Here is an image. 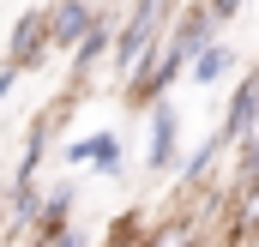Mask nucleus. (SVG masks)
I'll list each match as a JSON object with an SVG mask.
<instances>
[{
  "instance_id": "obj_4",
  "label": "nucleus",
  "mask_w": 259,
  "mask_h": 247,
  "mask_svg": "<svg viewBox=\"0 0 259 247\" xmlns=\"http://www.w3.org/2000/svg\"><path fill=\"white\" fill-rule=\"evenodd\" d=\"M61 163H66V169H97L103 181H121V169H127V145H121L115 127H97V133L66 139V145H61Z\"/></svg>"
},
{
  "instance_id": "obj_1",
  "label": "nucleus",
  "mask_w": 259,
  "mask_h": 247,
  "mask_svg": "<svg viewBox=\"0 0 259 247\" xmlns=\"http://www.w3.org/2000/svg\"><path fill=\"white\" fill-rule=\"evenodd\" d=\"M175 12H181V0H133L127 12H121V24H115V55H109V72H115V78H127L133 66L145 61V49H157V43L169 36Z\"/></svg>"
},
{
  "instance_id": "obj_9",
  "label": "nucleus",
  "mask_w": 259,
  "mask_h": 247,
  "mask_svg": "<svg viewBox=\"0 0 259 247\" xmlns=\"http://www.w3.org/2000/svg\"><path fill=\"white\" fill-rule=\"evenodd\" d=\"M211 241L217 247H259V187H229Z\"/></svg>"
},
{
  "instance_id": "obj_8",
  "label": "nucleus",
  "mask_w": 259,
  "mask_h": 247,
  "mask_svg": "<svg viewBox=\"0 0 259 247\" xmlns=\"http://www.w3.org/2000/svg\"><path fill=\"white\" fill-rule=\"evenodd\" d=\"M181 163V109L157 103L145 115V175H169Z\"/></svg>"
},
{
  "instance_id": "obj_11",
  "label": "nucleus",
  "mask_w": 259,
  "mask_h": 247,
  "mask_svg": "<svg viewBox=\"0 0 259 247\" xmlns=\"http://www.w3.org/2000/svg\"><path fill=\"white\" fill-rule=\"evenodd\" d=\"M211 241V223L199 217V211H169V217H157L151 229H145V247H205Z\"/></svg>"
},
{
  "instance_id": "obj_7",
  "label": "nucleus",
  "mask_w": 259,
  "mask_h": 247,
  "mask_svg": "<svg viewBox=\"0 0 259 247\" xmlns=\"http://www.w3.org/2000/svg\"><path fill=\"white\" fill-rule=\"evenodd\" d=\"M259 133V66L241 72V85L229 91V103H223V121H217V139H223V151H235V145H247Z\"/></svg>"
},
{
  "instance_id": "obj_12",
  "label": "nucleus",
  "mask_w": 259,
  "mask_h": 247,
  "mask_svg": "<svg viewBox=\"0 0 259 247\" xmlns=\"http://www.w3.org/2000/svg\"><path fill=\"white\" fill-rule=\"evenodd\" d=\"M217 157H223V139H217V133H205V139H199L193 151H181L175 175H181V193H187V199L211 187V175H217Z\"/></svg>"
},
{
  "instance_id": "obj_14",
  "label": "nucleus",
  "mask_w": 259,
  "mask_h": 247,
  "mask_svg": "<svg viewBox=\"0 0 259 247\" xmlns=\"http://www.w3.org/2000/svg\"><path fill=\"white\" fill-rule=\"evenodd\" d=\"M145 229H151V223H145V211H121L97 247H145Z\"/></svg>"
},
{
  "instance_id": "obj_18",
  "label": "nucleus",
  "mask_w": 259,
  "mask_h": 247,
  "mask_svg": "<svg viewBox=\"0 0 259 247\" xmlns=\"http://www.w3.org/2000/svg\"><path fill=\"white\" fill-rule=\"evenodd\" d=\"M6 199H12V181H0V229H6Z\"/></svg>"
},
{
  "instance_id": "obj_10",
  "label": "nucleus",
  "mask_w": 259,
  "mask_h": 247,
  "mask_svg": "<svg viewBox=\"0 0 259 247\" xmlns=\"http://www.w3.org/2000/svg\"><path fill=\"white\" fill-rule=\"evenodd\" d=\"M169 43L193 61L199 49H211V43H223V30H217V18H211V6L205 0H181V12H175V24H169Z\"/></svg>"
},
{
  "instance_id": "obj_6",
  "label": "nucleus",
  "mask_w": 259,
  "mask_h": 247,
  "mask_svg": "<svg viewBox=\"0 0 259 247\" xmlns=\"http://www.w3.org/2000/svg\"><path fill=\"white\" fill-rule=\"evenodd\" d=\"M97 12H103L97 0H49V6H42V24H49V49L72 61V55H78V43L97 30Z\"/></svg>"
},
{
  "instance_id": "obj_15",
  "label": "nucleus",
  "mask_w": 259,
  "mask_h": 247,
  "mask_svg": "<svg viewBox=\"0 0 259 247\" xmlns=\"http://www.w3.org/2000/svg\"><path fill=\"white\" fill-rule=\"evenodd\" d=\"M49 247H97V235H91L84 223H66V229H61V235H55Z\"/></svg>"
},
{
  "instance_id": "obj_17",
  "label": "nucleus",
  "mask_w": 259,
  "mask_h": 247,
  "mask_svg": "<svg viewBox=\"0 0 259 247\" xmlns=\"http://www.w3.org/2000/svg\"><path fill=\"white\" fill-rule=\"evenodd\" d=\"M12 91H18V72H12V66H0V103H6Z\"/></svg>"
},
{
  "instance_id": "obj_19",
  "label": "nucleus",
  "mask_w": 259,
  "mask_h": 247,
  "mask_svg": "<svg viewBox=\"0 0 259 247\" xmlns=\"http://www.w3.org/2000/svg\"><path fill=\"white\" fill-rule=\"evenodd\" d=\"M253 66H259V61H253Z\"/></svg>"
},
{
  "instance_id": "obj_16",
  "label": "nucleus",
  "mask_w": 259,
  "mask_h": 247,
  "mask_svg": "<svg viewBox=\"0 0 259 247\" xmlns=\"http://www.w3.org/2000/svg\"><path fill=\"white\" fill-rule=\"evenodd\" d=\"M205 6H211V18H217V30H223V24H235L241 6H253V0H205Z\"/></svg>"
},
{
  "instance_id": "obj_3",
  "label": "nucleus",
  "mask_w": 259,
  "mask_h": 247,
  "mask_svg": "<svg viewBox=\"0 0 259 247\" xmlns=\"http://www.w3.org/2000/svg\"><path fill=\"white\" fill-rule=\"evenodd\" d=\"M78 109V97H55L42 115H30V127H24V151H18V169H12V187H30L36 175H42V157H49V145H55V133H61V121Z\"/></svg>"
},
{
  "instance_id": "obj_13",
  "label": "nucleus",
  "mask_w": 259,
  "mask_h": 247,
  "mask_svg": "<svg viewBox=\"0 0 259 247\" xmlns=\"http://www.w3.org/2000/svg\"><path fill=\"white\" fill-rule=\"evenodd\" d=\"M241 72V49L223 36V43H211V49H199L193 61H187V78H193L199 91H211V85H223V78H235Z\"/></svg>"
},
{
  "instance_id": "obj_5",
  "label": "nucleus",
  "mask_w": 259,
  "mask_h": 247,
  "mask_svg": "<svg viewBox=\"0 0 259 247\" xmlns=\"http://www.w3.org/2000/svg\"><path fill=\"white\" fill-rule=\"evenodd\" d=\"M49 61H55V49H49V24H42V6H30V12H18L12 18V30H6V61L18 78L24 72H49Z\"/></svg>"
},
{
  "instance_id": "obj_2",
  "label": "nucleus",
  "mask_w": 259,
  "mask_h": 247,
  "mask_svg": "<svg viewBox=\"0 0 259 247\" xmlns=\"http://www.w3.org/2000/svg\"><path fill=\"white\" fill-rule=\"evenodd\" d=\"M181 78H187V55L163 36V43H157V49H145V61L121 78V103H127L133 115H151L157 103H169V91H175Z\"/></svg>"
}]
</instances>
